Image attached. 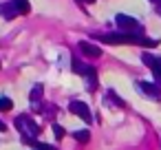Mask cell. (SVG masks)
Listing matches in <instances>:
<instances>
[{"label": "cell", "instance_id": "1", "mask_svg": "<svg viewBox=\"0 0 161 150\" xmlns=\"http://www.w3.org/2000/svg\"><path fill=\"white\" fill-rule=\"evenodd\" d=\"M16 126L22 130V135H25V141H27V143H36V141H33V137L40 132L38 124H33V121H31V119H27V117H18Z\"/></svg>", "mask_w": 161, "mask_h": 150}, {"label": "cell", "instance_id": "2", "mask_svg": "<svg viewBox=\"0 0 161 150\" xmlns=\"http://www.w3.org/2000/svg\"><path fill=\"white\" fill-rule=\"evenodd\" d=\"M115 25L121 29V31H139V22L126 14H117L115 16Z\"/></svg>", "mask_w": 161, "mask_h": 150}, {"label": "cell", "instance_id": "3", "mask_svg": "<svg viewBox=\"0 0 161 150\" xmlns=\"http://www.w3.org/2000/svg\"><path fill=\"white\" fill-rule=\"evenodd\" d=\"M69 110L73 113V115H77V117H82L84 121H93V115H91V108L84 104V102H71L69 104Z\"/></svg>", "mask_w": 161, "mask_h": 150}, {"label": "cell", "instance_id": "4", "mask_svg": "<svg viewBox=\"0 0 161 150\" xmlns=\"http://www.w3.org/2000/svg\"><path fill=\"white\" fill-rule=\"evenodd\" d=\"M137 84H139V91H141V93H146V95L152 97V99H159V95H161V86H159V84L146 82V80H141V82H137Z\"/></svg>", "mask_w": 161, "mask_h": 150}, {"label": "cell", "instance_id": "5", "mask_svg": "<svg viewBox=\"0 0 161 150\" xmlns=\"http://www.w3.org/2000/svg\"><path fill=\"white\" fill-rule=\"evenodd\" d=\"M141 60H143L146 66H150V71L154 73V77L161 75V58H157V55H152V53H143Z\"/></svg>", "mask_w": 161, "mask_h": 150}, {"label": "cell", "instance_id": "6", "mask_svg": "<svg viewBox=\"0 0 161 150\" xmlns=\"http://www.w3.org/2000/svg\"><path fill=\"white\" fill-rule=\"evenodd\" d=\"M80 51L86 55V58H99L102 55V49L93 42H80Z\"/></svg>", "mask_w": 161, "mask_h": 150}, {"label": "cell", "instance_id": "7", "mask_svg": "<svg viewBox=\"0 0 161 150\" xmlns=\"http://www.w3.org/2000/svg\"><path fill=\"white\" fill-rule=\"evenodd\" d=\"M11 3H14V7H16L18 14H29V11H31L29 0H11Z\"/></svg>", "mask_w": 161, "mask_h": 150}, {"label": "cell", "instance_id": "8", "mask_svg": "<svg viewBox=\"0 0 161 150\" xmlns=\"http://www.w3.org/2000/svg\"><path fill=\"white\" fill-rule=\"evenodd\" d=\"M42 91H44V88H42V84H36V86L31 88V93H29V99H31L33 104H38V102H40V97H42Z\"/></svg>", "mask_w": 161, "mask_h": 150}, {"label": "cell", "instance_id": "9", "mask_svg": "<svg viewBox=\"0 0 161 150\" xmlns=\"http://www.w3.org/2000/svg\"><path fill=\"white\" fill-rule=\"evenodd\" d=\"M0 11L5 14V18H14V16H18V11H16V7H14V3H9V5H0Z\"/></svg>", "mask_w": 161, "mask_h": 150}, {"label": "cell", "instance_id": "10", "mask_svg": "<svg viewBox=\"0 0 161 150\" xmlns=\"http://www.w3.org/2000/svg\"><path fill=\"white\" fill-rule=\"evenodd\" d=\"M73 137H75L77 141H82V143H86V141H88V137H91V132H88V130H77V132H75Z\"/></svg>", "mask_w": 161, "mask_h": 150}, {"label": "cell", "instance_id": "11", "mask_svg": "<svg viewBox=\"0 0 161 150\" xmlns=\"http://www.w3.org/2000/svg\"><path fill=\"white\" fill-rule=\"evenodd\" d=\"M14 108V102L9 97H0V110H11Z\"/></svg>", "mask_w": 161, "mask_h": 150}, {"label": "cell", "instance_id": "12", "mask_svg": "<svg viewBox=\"0 0 161 150\" xmlns=\"http://www.w3.org/2000/svg\"><path fill=\"white\" fill-rule=\"evenodd\" d=\"M51 128H53V135H55L58 139H62V137H64V128H62V126H58V124H53Z\"/></svg>", "mask_w": 161, "mask_h": 150}, {"label": "cell", "instance_id": "13", "mask_svg": "<svg viewBox=\"0 0 161 150\" xmlns=\"http://www.w3.org/2000/svg\"><path fill=\"white\" fill-rule=\"evenodd\" d=\"M33 146H36V150H58V148H53V146H49V143H38V141H36Z\"/></svg>", "mask_w": 161, "mask_h": 150}, {"label": "cell", "instance_id": "14", "mask_svg": "<svg viewBox=\"0 0 161 150\" xmlns=\"http://www.w3.org/2000/svg\"><path fill=\"white\" fill-rule=\"evenodd\" d=\"M80 3H84V5H93L95 0H80Z\"/></svg>", "mask_w": 161, "mask_h": 150}, {"label": "cell", "instance_id": "15", "mask_svg": "<svg viewBox=\"0 0 161 150\" xmlns=\"http://www.w3.org/2000/svg\"><path fill=\"white\" fill-rule=\"evenodd\" d=\"M5 130H7V126H5L3 121H0V132H5Z\"/></svg>", "mask_w": 161, "mask_h": 150}, {"label": "cell", "instance_id": "16", "mask_svg": "<svg viewBox=\"0 0 161 150\" xmlns=\"http://www.w3.org/2000/svg\"><path fill=\"white\" fill-rule=\"evenodd\" d=\"M150 3H154V5H161V0H150Z\"/></svg>", "mask_w": 161, "mask_h": 150}, {"label": "cell", "instance_id": "17", "mask_svg": "<svg viewBox=\"0 0 161 150\" xmlns=\"http://www.w3.org/2000/svg\"><path fill=\"white\" fill-rule=\"evenodd\" d=\"M157 80H159V86H161V75H159V77H157Z\"/></svg>", "mask_w": 161, "mask_h": 150}]
</instances>
